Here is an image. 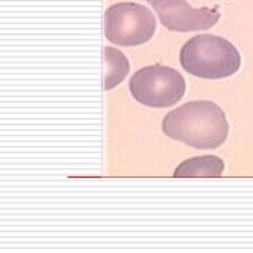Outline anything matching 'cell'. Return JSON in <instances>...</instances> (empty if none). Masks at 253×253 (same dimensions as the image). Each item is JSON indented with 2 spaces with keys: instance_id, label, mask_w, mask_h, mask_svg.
<instances>
[{
  "instance_id": "7a4b0ae2",
  "label": "cell",
  "mask_w": 253,
  "mask_h": 253,
  "mask_svg": "<svg viewBox=\"0 0 253 253\" xmlns=\"http://www.w3.org/2000/svg\"><path fill=\"white\" fill-rule=\"evenodd\" d=\"M241 54L230 41L211 34L188 39L179 52V63L188 74L203 80L228 78L241 68Z\"/></svg>"
},
{
  "instance_id": "3957f363",
  "label": "cell",
  "mask_w": 253,
  "mask_h": 253,
  "mask_svg": "<svg viewBox=\"0 0 253 253\" xmlns=\"http://www.w3.org/2000/svg\"><path fill=\"white\" fill-rule=\"evenodd\" d=\"M128 86L138 103L153 109L171 107L184 97L186 90L182 74L163 64H152L138 70L131 77Z\"/></svg>"
},
{
  "instance_id": "5b68a950",
  "label": "cell",
  "mask_w": 253,
  "mask_h": 253,
  "mask_svg": "<svg viewBox=\"0 0 253 253\" xmlns=\"http://www.w3.org/2000/svg\"><path fill=\"white\" fill-rule=\"evenodd\" d=\"M160 23L175 32H192L213 28L220 20L217 7H191L186 0H150Z\"/></svg>"
},
{
  "instance_id": "277c9868",
  "label": "cell",
  "mask_w": 253,
  "mask_h": 253,
  "mask_svg": "<svg viewBox=\"0 0 253 253\" xmlns=\"http://www.w3.org/2000/svg\"><path fill=\"white\" fill-rule=\"evenodd\" d=\"M156 31V18L149 8L123 1L104 11V37L119 46H139L149 42Z\"/></svg>"
},
{
  "instance_id": "52a82bcc",
  "label": "cell",
  "mask_w": 253,
  "mask_h": 253,
  "mask_svg": "<svg viewBox=\"0 0 253 253\" xmlns=\"http://www.w3.org/2000/svg\"><path fill=\"white\" fill-rule=\"evenodd\" d=\"M104 66L107 67L104 74V90L114 89L129 73V61L126 54L110 46L104 47Z\"/></svg>"
},
{
  "instance_id": "ba28073f",
  "label": "cell",
  "mask_w": 253,
  "mask_h": 253,
  "mask_svg": "<svg viewBox=\"0 0 253 253\" xmlns=\"http://www.w3.org/2000/svg\"><path fill=\"white\" fill-rule=\"evenodd\" d=\"M146 1H150V0H146Z\"/></svg>"
},
{
  "instance_id": "8992f818",
  "label": "cell",
  "mask_w": 253,
  "mask_h": 253,
  "mask_svg": "<svg viewBox=\"0 0 253 253\" xmlns=\"http://www.w3.org/2000/svg\"><path fill=\"white\" fill-rule=\"evenodd\" d=\"M225 164L220 157L213 155L196 156L188 159L174 170V177H220Z\"/></svg>"
},
{
  "instance_id": "6da1fadb",
  "label": "cell",
  "mask_w": 253,
  "mask_h": 253,
  "mask_svg": "<svg viewBox=\"0 0 253 253\" xmlns=\"http://www.w3.org/2000/svg\"><path fill=\"white\" fill-rule=\"evenodd\" d=\"M163 132L195 149H217L227 141L230 124L224 110L210 100H195L166 114Z\"/></svg>"
}]
</instances>
